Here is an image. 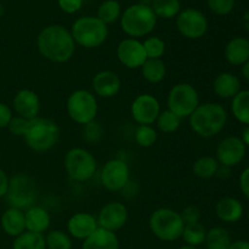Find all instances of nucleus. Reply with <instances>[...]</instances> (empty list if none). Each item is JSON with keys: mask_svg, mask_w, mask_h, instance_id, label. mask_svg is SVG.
I'll return each instance as SVG.
<instances>
[{"mask_svg": "<svg viewBox=\"0 0 249 249\" xmlns=\"http://www.w3.org/2000/svg\"><path fill=\"white\" fill-rule=\"evenodd\" d=\"M91 87L95 95L102 99H111L119 92L122 82L117 73L112 71H101L94 75Z\"/></svg>", "mask_w": 249, "mask_h": 249, "instance_id": "a211bd4d", "label": "nucleus"}, {"mask_svg": "<svg viewBox=\"0 0 249 249\" xmlns=\"http://www.w3.org/2000/svg\"><path fill=\"white\" fill-rule=\"evenodd\" d=\"M153 2V0H139V4L142 5H147V6H151Z\"/></svg>", "mask_w": 249, "mask_h": 249, "instance_id": "603ef678", "label": "nucleus"}, {"mask_svg": "<svg viewBox=\"0 0 249 249\" xmlns=\"http://www.w3.org/2000/svg\"><path fill=\"white\" fill-rule=\"evenodd\" d=\"M134 138L140 147L148 148L155 145L157 141V130L152 125H139L136 128Z\"/></svg>", "mask_w": 249, "mask_h": 249, "instance_id": "c9c22d12", "label": "nucleus"}, {"mask_svg": "<svg viewBox=\"0 0 249 249\" xmlns=\"http://www.w3.org/2000/svg\"><path fill=\"white\" fill-rule=\"evenodd\" d=\"M36 48L45 60L53 63H65L74 55L75 43L71 31L66 27L51 24L38 34Z\"/></svg>", "mask_w": 249, "mask_h": 249, "instance_id": "f257e3e1", "label": "nucleus"}, {"mask_svg": "<svg viewBox=\"0 0 249 249\" xmlns=\"http://www.w3.org/2000/svg\"><path fill=\"white\" fill-rule=\"evenodd\" d=\"M142 45L147 58H160L165 53V43L160 36H148Z\"/></svg>", "mask_w": 249, "mask_h": 249, "instance_id": "e433bc0d", "label": "nucleus"}, {"mask_svg": "<svg viewBox=\"0 0 249 249\" xmlns=\"http://www.w3.org/2000/svg\"><path fill=\"white\" fill-rule=\"evenodd\" d=\"M141 73L146 82L151 84H158L164 80L167 67L162 58H147L141 66Z\"/></svg>", "mask_w": 249, "mask_h": 249, "instance_id": "a878e982", "label": "nucleus"}, {"mask_svg": "<svg viewBox=\"0 0 249 249\" xmlns=\"http://www.w3.org/2000/svg\"><path fill=\"white\" fill-rule=\"evenodd\" d=\"M226 61L232 66H243L249 60V40L242 36L231 39L224 51Z\"/></svg>", "mask_w": 249, "mask_h": 249, "instance_id": "4be33fe9", "label": "nucleus"}, {"mask_svg": "<svg viewBox=\"0 0 249 249\" xmlns=\"http://www.w3.org/2000/svg\"><path fill=\"white\" fill-rule=\"evenodd\" d=\"M100 179H101L102 186L108 191H122L130 181V168L125 160L113 158L104 165Z\"/></svg>", "mask_w": 249, "mask_h": 249, "instance_id": "9b49d317", "label": "nucleus"}, {"mask_svg": "<svg viewBox=\"0 0 249 249\" xmlns=\"http://www.w3.org/2000/svg\"><path fill=\"white\" fill-rule=\"evenodd\" d=\"M219 168V162L216 158L211 156H203L196 160V162L192 165V172L199 179H212L215 177L216 170Z\"/></svg>", "mask_w": 249, "mask_h": 249, "instance_id": "c756f323", "label": "nucleus"}, {"mask_svg": "<svg viewBox=\"0 0 249 249\" xmlns=\"http://www.w3.org/2000/svg\"><path fill=\"white\" fill-rule=\"evenodd\" d=\"M207 4L214 14L219 16H226L232 12L236 0H207Z\"/></svg>", "mask_w": 249, "mask_h": 249, "instance_id": "58836bf2", "label": "nucleus"}, {"mask_svg": "<svg viewBox=\"0 0 249 249\" xmlns=\"http://www.w3.org/2000/svg\"><path fill=\"white\" fill-rule=\"evenodd\" d=\"M150 230L158 240L173 242L181 238L185 224L180 213L170 208H158L151 214L148 220Z\"/></svg>", "mask_w": 249, "mask_h": 249, "instance_id": "39448f33", "label": "nucleus"}, {"mask_svg": "<svg viewBox=\"0 0 249 249\" xmlns=\"http://www.w3.org/2000/svg\"><path fill=\"white\" fill-rule=\"evenodd\" d=\"M240 189L246 198L249 199V167L246 168L240 175Z\"/></svg>", "mask_w": 249, "mask_h": 249, "instance_id": "c03bdc74", "label": "nucleus"}, {"mask_svg": "<svg viewBox=\"0 0 249 249\" xmlns=\"http://www.w3.org/2000/svg\"><path fill=\"white\" fill-rule=\"evenodd\" d=\"M215 213L224 223H237L243 216V206L237 198L224 197L216 203Z\"/></svg>", "mask_w": 249, "mask_h": 249, "instance_id": "b1692460", "label": "nucleus"}, {"mask_svg": "<svg viewBox=\"0 0 249 249\" xmlns=\"http://www.w3.org/2000/svg\"><path fill=\"white\" fill-rule=\"evenodd\" d=\"M248 218H249V211H248Z\"/></svg>", "mask_w": 249, "mask_h": 249, "instance_id": "6e6d98bb", "label": "nucleus"}, {"mask_svg": "<svg viewBox=\"0 0 249 249\" xmlns=\"http://www.w3.org/2000/svg\"><path fill=\"white\" fill-rule=\"evenodd\" d=\"M180 216H181L182 221L184 224H195V223H199L201 220V209L198 208L197 206H187L182 209V212L180 213Z\"/></svg>", "mask_w": 249, "mask_h": 249, "instance_id": "a19ab883", "label": "nucleus"}, {"mask_svg": "<svg viewBox=\"0 0 249 249\" xmlns=\"http://www.w3.org/2000/svg\"><path fill=\"white\" fill-rule=\"evenodd\" d=\"M0 156H1V153H0Z\"/></svg>", "mask_w": 249, "mask_h": 249, "instance_id": "4d7b16f0", "label": "nucleus"}, {"mask_svg": "<svg viewBox=\"0 0 249 249\" xmlns=\"http://www.w3.org/2000/svg\"><path fill=\"white\" fill-rule=\"evenodd\" d=\"M5 198L11 208L27 211L33 207L38 199V186L36 180L24 173L14 175L9 180V189Z\"/></svg>", "mask_w": 249, "mask_h": 249, "instance_id": "423d86ee", "label": "nucleus"}, {"mask_svg": "<svg viewBox=\"0 0 249 249\" xmlns=\"http://www.w3.org/2000/svg\"><path fill=\"white\" fill-rule=\"evenodd\" d=\"M190 126L201 138H213L226 125L228 113L220 104L206 102L201 104L189 117Z\"/></svg>", "mask_w": 249, "mask_h": 249, "instance_id": "f03ea898", "label": "nucleus"}, {"mask_svg": "<svg viewBox=\"0 0 249 249\" xmlns=\"http://www.w3.org/2000/svg\"><path fill=\"white\" fill-rule=\"evenodd\" d=\"M243 23H245V27L249 31V11L246 12L245 17H243Z\"/></svg>", "mask_w": 249, "mask_h": 249, "instance_id": "3c124183", "label": "nucleus"}, {"mask_svg": "<svg viewBox=\"0 0 249 249\" xmlns=\"http://www.w3.org/2000/svg\"><path fill=\"white\" fill-rule=\"evenodd\" d=\"M82 249H119V240L116 232L97 228L92 235L83 241Z\"/></svg>", "mask_w": 249, "mask_h": 249, "instance_id": "393cba45", "label": "nucleus"}, {"mask_svg": "<svg viewBox=\"0 0 249 249\" xmlns=\"http://www.w3.org/2000/svg\"><path fill=\"white\" fill-rule=\"evenodd\" d=\"M12 249H46L45 235L24 231L15 237Z\"/></svg>", "mask_w": 249, "mask_h": 249, "instance_id": "c85d7f7f", "label": "nucleus"}, {"mask_svg": "<svg viewBox=\"0 0 249 249\" xmlns=\"http://www.w3.org/2000/svg\"><path fill=\"white\" fill-rule=\"evenodd\" d=\"M15 112L17 116L22 117L24 119L36 118L40 112V100L38 94L31 89H21L16 92L12 101Z\"/></svg>", "mask_w": 249, "mask_h": 249, "instance_id": "f3484780", "label": "nucleus"}, {"mask_svg": "<svg viewBox=\"0 0 249 249\" xmlns=\"http://www.w3.org/2000/svg\"><path fill=\"white\" fill-rule=\"evenodd\" d=\"M27 146L36 152L51 150L60 139V128L57 123L48 118H36L29 121L28 129L23 136Z\"/></svg>", "mask_w": 249, "mask_h": 249, "instance_id": "20e7f679", "label": "nucleus"}, {"mask_svg": "<svg viewBox=\"0 0 249 249\" xmlns=\"http://www.w3.org/2000/svg\"><path fill=\"white\" fill-rule=\"evenodd\" d=\"M156 124H157V128L160 131L164 134H172L180 128L181 118H179L177 114L173 113L169 109H164V111H160Z\"/></svg>", "mask_w": 249, "mask_h": 249, "instance_id": "72a5a7b5", "label": "nucleus"}, {"mask_svg": "<svg viewBox=\"0 0 249 249\" xmlns=\"http://www.w3.org/2000/svg\"><path fill=\"white\" fill-rule=\"evenodd\" d=\"M242 74L243 77L246 78V80H248L249 82V60L242 66Z\"/></svg>", "mask_w": 249, "mask_h": 249, "instance_id": "8fccbe9b", "label": "nucleus"}, {"mask_svg": "<svg viewBox=\"0 0 249 249\" xmlns=\"http://www.w3.org/2000/svg\"><path fill=\"white\" fill-rule=\"evenodd\" d=\"M71 34L75 45L83 46L85 49H95L106 41L108 28L97 17L84 16L73 23Z\"/></svg>", "mask_w": 249, "mask_h": 249, "instance_id": "0eeeda50", "label": "nucleus"}, {"mask_svg": "<svg viewBox=\"0 0 249 249\" xmlns=\"http://www.w3.org/2000/svg\"><path fill=\"white\" fill-rule=\"evenodd\" d=\"M230 174H231V168L219 164V168L218 170H216L215 177L220 178V179H228V178L230 177Z\"/></svg>", "mask_w": 249, "mask_h": 249, "instance_id": "49530a36", "label": "nucleus"}, {"mask_svg": "<svg viewBox=\"0 0 249 249\" xmlns=\"http://www.w3.org/2000/svg\"><path fill=\"white\" fill-rule=\"evenodd\" d=\"M12 117L14 116H12L11 108L4 102H0V129L7 128Z\"/></svg>", "mask_w": 249, "mask_h": 249, "instance_id": "37998d69", "label": "nucleus"}, {"mask_svg": "<svg viewBox=\"0 0 249 249\" xmlns=\"http://www.w3.org/2000/svg\"><path fill=\"white\" fill-rule=\"evenodd\" d=\"M83 5V0H58V6L66 14H75Z\"/></svg>", "mask_w": 249, "mask_h": 249, "instance_id": "79ce46f5", "label": "nucleus"}, {"mask_svg": "<svg viewBox=\"0 0 249 249\" xmlns=\"http://www.w3.org/2000/svg\"><path fill=\"white\" fill-rule=\"evenodd\" d=\"M157 16L152 7L142 4L129 6L121 16V27L130 38H141L148 36L155 29Z\"/></svg>", "mask_w": 249, "mask_h": 249, "instance_id": "7ed1b4c3", "label": "nucleus"}, {"mask_svg": "<svg viewBox=\"0 0 249 249\" xmlns=\"http://www.w3.org/2000/svg\"><path fill=\"white\" fill-rule=\"evenodd\" d=\"M207 230L201 223L195 224H186L182 231L181 238L187 246H192V247H198V246L203 245L206 241Z\"/></svg>", "mask_w": 249, "mask_h": 249, "instance_id": "7c9ffc66", "label": "nucleus"}, {"mask_svg": "<svg viewBox=\"0 0 249 249\" xmlns=\"http://www.w3.org/2000/svg\"><path fill=\"white\" fill-rule=\"evenodd\" d=\"M151 7L156 16L165 19L178 16L181 11V4L179 0H153Z\"/></svg>", "mask_w": 249, "mask_h": 249, "instance_id": "2f4dec72", "label": "nucleus"}, {"mask_svg": "<svg viewBox=\"0 0 249 249\" xmlns=\"http://www.w3.org/2000/svg\"><path fill=\"white\" fill-rule=\"evenodd\" d=\"M241 140L246 145V147H249V125L246 126L242 130V135H241Z\"/></svg>", "mask_w": 249, "mask_h": 249, "instance_id": "09e8293b", "label": "nucleus"}, {"mask_svg": "<svg viewBox=\"0 0 249 249\" xmlns=\"http://www.w3.org/2000/svg\"><path fill=\"white\" fill-rule=\"evenodd\" d=\"M9 178H7L6 173L0 168V198L5 197L7 189H9Z\"/></svg>", "mask_w": 249, "mask_h": 249, "instance_id": "a18cd8bd", "label": "nucleus"}, {"mask_svg": "<svg viewBox=\"0 0 249 249\" xmlns=\"http://www.w3.org/2000/svg\"><path fill=\"white\" fill-rule=\"evenodd\" d=\"M26 218V231L36 233H45L51 224V216L45 208L34 204L24 211Z\"/></svg>", "mask_w": 249, "mask_h": 249, "instance_id": "aec40b11", "label": "nucleus"}, {"mask_svg": "<svg viewBox=\"0 0 249 249\" xmlns=\"http://www.w3.org/2000/svg\"><path fill=\"white\" fill-rule=\"evenodd\" d=\"M179 249H197V247H192V246L185 245V246H182V247H180Z\"/></svg>", "mask_w": 249, "mask_h": 249, "instance_id": "864d4df0", "label": "nucleus"}, {"mask_svg": "<svg viewBox=\"0 0 249 249\" xmlns=\"http://www.w3.org/2000/svg\"><path fill=\"white\" fill-rule=\"evenodd\" d=\"M122 16V7L117 0H106L97 9V18L105 24L114 23Z\"/></svg>", "mask_w": 249, "mask_h": 249, "instance_id": "473e14b6", "label": "nucleus"}, {"mask_svg": "<svg viewBox=\"0 0 249 249\" xmlns=\"http://www.w3.org/2000/svg\"><path fill=\"white\" fill-rule=\"evenodd\" d=\"M231 111L240 123L249 125V90H241L231 101Z\"/></svg>", "mask_w": 249, "mask_h": 249, "instance_id": "cd10ccee", "label": "nucleus"}, {"mask_svg": "<svg viewBox=\"0 0 249 249\" xmlns=\"http://www.w3.org/2000/svg\"><path fill=\"white\" fill-rule=\"evenodd\" d=\"M199 105V94L192 84L179 83L169 90L167 97L168 109L179 118H189Z\"/></svg>", "mask_w": 249, "mask_h": 249, "instance_id": "6e6552de", "label": "nucleus"}, {"mask_svg": "<svg viewBox=\"0 0 249 249\" xmlns=\"http://www.w3.org/2000/svg\"><path fill=\"white\" fill-rule=\"evenodd\" d=\"M2 14H4V7H2L1 5H0V16H1Z\"/></svg>", "mask_w": 249, "mask_h": 249, "instance_id": "5fc2aeb1", "label": "nucleus"}, {"mask_svg": "<svg viewBox=\"0 0 249 249\" xmlns=\"http://www.w3.org/2000/svg\"><path fill=\"white\" fill-rule=\"evenodd\" d=\"M177 28L185 38L196 39L202 38L208 29V19L197 9H185L177 16Z\"/></svg>", "mask_w": 249, "mask_h": 249, "instance_id": "f8f14e48", "label": "nucleus"}, {"mask_svg": "<svg viewBox=\"0 0 249 249\" xmlns=\"http://www.w3.org/2000/svg\"><path fill=\"white\" fill-rule=\"evenodd\" d=\"M29 121L28 119H24L22 117H12L11 122L7 125V129L10 130V133L15 136H22L23 138L24 134H26L27 129H28Z\"/></svg>", "mask_w": 249, "mask_h": 249, "instance_id": "ea45409f", "label": "nucleus"}, {"mask_svg": "<svg viewBox=\"0 0 249 249\" xmlns=\"http://www.w3.org/2000/svg\"><path fill=\"white\" fill-rule=\"evenodd\" d=\"M229 249H249V242L245 240H238L231 243Z\"/></svg>", "mask_w": 249, "mask_h": 249, "instance_id": "de8ad7c7", "label": "nucleus"}, {"mask_svg": "<svg viewBox=\"0 0 249 249\" xmlns=\"http://www.w3.org/2000/svg\"><path fill=\"white\" fill-rule=\"evenodd\" d=\"M66 108L68 116L73 122L80 125H85L95 121L99 111V105L92 92L85 89H79L73 91L68 96Z\"/></svg>", "mask_w": 249, "mask_h": 249, "instance_id": "1a4fd4ad", "label": "nucleus"}, {"mask_svg": "<svg viewBox=\"0 0 249 249\" xmlns=\"http://www.w3.org/2000/svg\"><path fill=\"white\" fill-rule=\"evenodd\" d=\"M214 94L220 99H233L241 91V80L230 72H223L213 82Z\"/></svg>", "mask_w": 249, "mask_h": 249, "instance_id": "412c9836", "label": "nucleus"}, {"mask_svg": "<svg viewBox=\"0 0 249 249\" xmlns=\"http://www.w3.org/2000/svg\"><path fill=\"white\" fill-rule=\"evenodd\" d=\"M102 133H104V129L101 124L96 121H92L83 125L82 138L88 143H97L101 140Z\"/></svg>", "mask_w": 249, "mask_h": 249, "instance_id": "4c0bfd02", "label": "nucleus"}, {"mask_svg": "<svg viewBox=\"0 0 249 249\" xmlns=\"http://www.w3.org/2000/svg\"><path fill=\"white\" fill-rule=\"evenodd\" d=\"M231 243H232L231 236L225 228L215 226L207 231L206 241H204L207 249H229Z\"/></svg>", "mask_w": 249, "mask_h": 249, "instance_id": "bb28decb", "label": "nucleus"}, {"mask_svg": "<svg viewBox=\"0 0 249 249\" xmlns=\"http://www.w3.org/2000/svg\"><path fill=\"white\" fill-rule=\"evenodd\" d=\"M247 147L237 136H228L219 142L216 147V160L219 164L232 168L240 164L246 157Z\"/></svg>", "mask_w": 249, "mask_h": 249, "instance_id": "4468645a", "label": "nucleus"}, {"mask_svg": "<svg viewBox=\"0 0 249 249\" xmlns=\"http://www.w3.org/2000/svg\"><path fill=\"white\" fill-rule=\"evenodd\" d=\"M1 228L6 235L11 237H17L21 233L26 231V218H24V212L19 211L17 208H9L2 213L1 219Z\"/></svg>", "mask_w": 249, "mask_h": 249, "instance_id": "5701e85b", "label": "nucleus"}, {"mask_svg": "<svg viewBox=\"0 0 249 249\" xmlns=\"http://www.w3.org/2000/svg\"><path fill=\"white\" fill-rule=\"evenodd\" d=\"M117 57L124 67L129 70L141 68L147 60L142 43L138 39H123L117 46Z\"/></svg>", "mask_w": 249, "mask_h": 249, "instance_id": "dca6fc26", "label": "nucleus"}, {"mask_svg": "<svg viewBox=\"0 0 249 249\" xmlns=\"http://www.w3.org/2000/svg\"><path fill=\"white\" fill-rule=\"evenodd\" d=\"M65 169L74 181H87L94 177L97 168L96 158L90 151L82 147L71 148L65 157Z\"/></svg>", "mask_w": 249, "mask_h": 249, "instance_id": "9d476101", "label": "nucleus"}, {"mask_svg": "<svg viewBox=\"0 0 249 249\" xmlns=\"http://www.w3.org/2000/svg\"><path fill=\"white\" fill-rule=\"evenodd\" d=\"M45 243L48 249H72L70 235L61 230H51L46 233Z\"/></svg>", "mask_w": 249, "mask_h": 249, "instance_id": "f704fd0d", "label": "nucleus"}, {"mask_svg": "<svg viewBox=\"0 0 249 249\" xmlns=\"http://www.w3.org/2000/svg\"><path fill=\"white\" fill-rule=\"evenodd\" d=\"M96 220L99 224V228L116 232L126 224L128 209L122 202H108L99 212Z\"/></svg>", "mask_w": 249, "mask_h": 249, "instance_id": "2eb2a0df", "label": "nucleus"}, {"mask_svg": "<svg viewBox=\"0 0 249 249\" xmlns=\"http://www.w3.org/2000/svg\"><path fill=\"white\" fill-rule=\"evenodd\" d=\"M99 228L96 218L92 214L79 212L73 214L67 223V230L72 237L77 240H87Z\"/></svg>", "mask_w": 249, "mask_h": 249, "instance_id": "6ab92c4d", "label": "nucleus"}, {"mask_svg": "<svg viewBox=\"0 0 249 249\" xmlns=\"http://www.w3.org/2000/svg\"><path fill=\"white\" fill-rule=\"evenodd\" d=\"M160 104L151 94H141L134 99L130 106V113L139 125H152L160 113Z\"/></svg>", "mask_w": 249, "mask_h": 249, "instance_id": "ddd939ff", "label": "nucleus"}]
</instances>
